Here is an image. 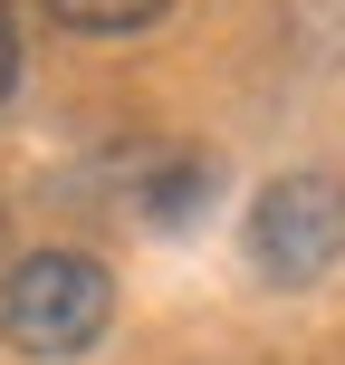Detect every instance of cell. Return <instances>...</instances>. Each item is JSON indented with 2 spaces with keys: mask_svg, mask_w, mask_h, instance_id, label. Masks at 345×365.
Wrapping results in <instances>:
<instances>
[{
  "mask_svg": "<svg viewBox=\"0 0 345 365\" xmlns=\"http://www.w3.org/2000/svg\"><path fill=\"white\" fill-rule=\"evenodd\" d=\"M201 202H211V164H201V154H182V164H164V173L144 182V221H164V231L192 221Z\"/></svg>",
  "mask_w": 345,
  "mask_h": 365,
  "instance_id": "obj_4",
  "label": "cell"
},
{
  "mask_svg": "<svg viewBox=\"0 0 345 365\" xmlns=\"http://www.w3.org/2000/svg\"><path fill=\"white\" fill-rule=\"evenodd\" d=\"M250 269L269 289H317L345 259V173H278L250 202Z\"/></svg>",
  "mask_w": 345,
  "mask_h": 365,
  "instance_id": "obj_2",
  "label": "cell"
},
{
  "mask_svg": "<svg viewBox=\"0 0 345 365\" xmlns=\"http://www.w3.org/2000/svg\"><path fill=\"white\" fill-rule=\"evenodd\" d=\"M115 327V279L77 250H29L0 279V346L29 365H68Z\"/></svg>",
  "mask_w": 345,
  "mask_h": 365,
  "instance_id": "obj_1",
  "label": "cell"
},
{
  "mask_svg": "<svg viewBox=\"0 0 345 365\" xmlns=\"http://www.w3.org/2000/svg\"><path fill=\"white\" fill-rule=\"evenodd\" d=\"M0 240H10V221H0Z\"/></svg>",
  "mask_w": 345,
  "mask_h": 365,
  "instance_id": "obj_6",
  "label": "cell"
},
{
  "mask_svg": "<svg viewBox=\"0 0 345 365\" xmlns=\"http://www.w3.org/2000/svg\"><path fill=\"white\" fill-rule=\"evenodd\" d=\"M38 10H48L68 38H134V29H154L173 0H38Z\"/></svg>",
  "mask_w": 345,
  "mask_h": 365,
  "instance_id": "obj_3",
  "label": "cell"
},
{
  "mask_svg": "<svg viewBox=\"0 0 345 365\" xmlns=\"http://www.w3.org/2000/svg\"><path fill=\"white\" fill-rule=\"evenodd\" d=\"M10 87H19V19H10V0H0V106H10Z\"/></svg>",
  "mask_w": 345,
  "mask_h": 365,
  "instance_id": "obj_5",
  "label": "cell"
}]
</instances>
